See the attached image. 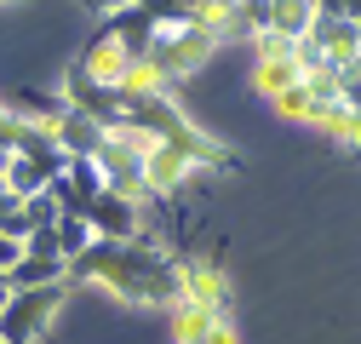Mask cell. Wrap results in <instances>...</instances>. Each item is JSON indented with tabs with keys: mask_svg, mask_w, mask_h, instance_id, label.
<instances>
[{
	"mask_svg": "<svg viewBox=\"0 0 361 344\" xmlns=\"http://www.w3.org/2000/svg\"><path fill=\"white\" fill-rule=\"evenodd\" d=\"M63 298H69V281L12 293L6 316H0V344H40V338L52 333V321H58V310H63Z\"/></svg>",
	"mask_w": 361,
	"mask_h": 344,
	"instance_id": "1",
	"label": "cell"
},
{
	"mask_svg": "<svg viewBox=\"0 0 361 344\" xmlns=\"http://www.w3.org/2000/svg\"><path fill=\"white\" fill-rule=\"evenodd\" d=\"M212 29L195 18V23H172V29H161L155 35V47H149V63H155V75L172 86V80H184V75H195L207 58H212Z\"/></svg>",
	"mask_w": 361,
	"mask_h": 344,
	"instance_id": "2",
	"label": "cell"
},
{
	"mask_svg": "<svg viewBox=\"0 0 361 344\" xmlns=\"http://www.w3.org/2000/svg\"><path fill=\"white\" fill-rule=\"evenodd\" d=\"M86 219H92L98 241H144V201H132V195H92L86 201Z\"/></svg>",
	"mask_w": 361,
	"mask_h": 344,
	"instance_id": "3",
	"label": "cell"
},
{
	"mask_svg": "<svg viewBox=\"0 0 361 344\" xmlns=\"http://www.w3.org/2000/svg\"><path fill=\"white\" fill-rule=\"evenodd\" d=\"M52 133H58V144H63V155H98L104 149V138H109V126L104 121H92L86 109H63V115H52Z\"/></svg>",
	"mask_w": 361,
	"mask_h": 344,
	"instance_id": "4",
	"label": "cell"
},
{
	"mask_svg": "<svg viewBox=\"0 0 361 344\" xmlns=\"http://www.w3.org/2000/svg\"><path fill=\"white\" fill-rule=\"evenodd\" d=\"M104 35H109V40H121L132 58H149V47H155L161 23H155L144 6H121V12H109V18H104Z\"/></svg>",
	"mask_w": 361,
	"mask_h": 344,
	"instance_id": "5",
	"label": "cell"
},
{
	"mask_svg": "<svg viewBox=\"0 0 361 344\" xmlns=\"http://www.w3.org/2000/svg\"><path fill=\"white\" fill-rule=\"evenodd\" d=\"M184 298H190V305H201V310L230 316V287H224V270H218V264L184 258Z\"/></svg>",
	"mask_w": 361,
	"mask_h": 344,
	"instance_id": "6",
	"label": "cell"
},
{
	"mask_svg": "<svg viewBox=\"0 0 361 344\" xmlns=\"http://www.w3.org/2000/svg\"><path fill=\"white\" fill-rule=\"evenodd\" d=\"M144 166H149V190L166 195V190H178V184L195 172V155L178 144V138H166V144H149V161H144Z\"/></svg>",
	"mask_w": 361,
	"mask_h": 344,
	"instance_id": "7",
	"label": "cell"
},
{
	"mask_svg": "<svg viewBox=\"0 0 361 344\" xmlns=\"http://www.w3.org/2000/svg\"><path fill=\"white\" fill-rule=\"evenodd\" d=\"M310 35L322 40V47H327V58H333L338 69L361 58V29H355V18H344V12H322Z\"/></svg>",
	"mask_w": 361,
	"mask_h": 344,
	"instance_id": "8",
	"label": "cell"
},
{
	"mask_svg": "<svg viewBox=\"0 0 361 344\" xmlns=\"http://www.w3.org/2000/svg\"><path fill=\"white\" fill-rule=\"evenodd\" d=\"M132 63H138V58H132L121 40H109L104 29L92 35V47H86V58H80V69H86V75H92V80H109V86H121Z\"/></svg>",
	"mask_w": 361,
	"mask_h": 344,
	"instance_id": "9",
	"label": "cell"
},
{
	"mask_svg": "<svg viewBox=\"0 0 361 344\" xmlns=\"http://www.w3.org/2000/svg\"><path fill=\"white\" fill-rule=\"evenodd\" d=\"M69 161H40V155H12V166H6V184H12V195H47L52 190V178L63 172Z\"/></svg>",
	"mask_w": 361,
	"mask_h": 344,
	"instance_id": "10",
	"label": "cell"
},
{
	"mask_svg": "<svg viewBox=\"0 0 361 344\" xmlns=\"http://www.w3.org/2000/svg\"><path fill=\"white\" fill-rule=\"evenodd\" d=\"M6 281H12L18 293H29V287H58V281H69V258H47V252H29V247H23V258L6 270Z\"/></svg>",
	"mask_w": 361,
	"mask_h": 344,
	"instance_id": "11",
	"label": "cell"
},
{
	"mask_svg": "<svg viewBox=\"0 0 361 344\" xmlns=\"http://www.w3.org/2000/svg\"><path fill=\"white\" fill-rule=\"evenodd\" d=\"M52 230H58V252L69 258V264H75L80 252H92V241H98V230H92V219H86V207H63Z\"/></svg>",
	"mask_w": 361,
	"mask_h": 344,
	"instance_id": "12",
	"label": "cell"
},
{
	"mask_svg": "<svg viewBox=\"0 0 361 344\" xmlns=\"http://www.w3.org/2000/svg\"><path fill=\"white\" fill-rule=\"evenodd\" d=\"M298 80H304L298 52H287V58H258V63H252V86H258V92H269V98H281L287 86H298Z\"/></svg>",
	"mask_w": 361,
	"mask_h": 344,
	"instance_id": "13",
	"label": "cell"
},
{
	"mask_svg": "<svg viewBox=\"0 0 361 344\" xmlns=\"http://www.w3.org/2000/svg\"><path fill=\"white\" fill-rule=\"evenodd\" d=\"M315 18H322V6L315 0H276V35H293V40H304L310 29H315Z\"/></svg>",
	"mask_w": 361,
	"mask_h": 344,
	"instance_id": "14",
	"label": "cell"
},
{
	"mask_svg": "<svg viewBox=\"0 0 361 344\" xmlns=\"http://www.w3.org/2000/svg\"><path fill=\"white\" fill-rule=\"evenodd\" d=\"M138 6H144L161 29H172V23H195V18H201V0H138Z\"/></svg>",
	"mask_w": 361,
	"mask_h": 344,
	"instance_id": "15",
	"label": "cell"
},
{
	"mask_svg": "<svg viewBox=\"0 0 361 344\" xmlns=\"http://www.w3.org/2000/svg\"><path fill=\"white\" fill-rule=\"evenodd\" d=\"M276 109H281L287 121H310V126H315V92H310V80H298V86H287V92L276 98Z\"/></svg>",
	"mask_w": 361,
	"mask_h": 344,
	"instance_id": "16",
	"label": "cell"
},
{
	"mask_svg": "<svg viewBox=\"0 0 361 344\" xmlns=\"http://www.w3.org/2000/svg\"><path fill=\"white\" fill-rule=\"evenodd\" d=\"M338 98H344V109H355V115H361V75H355L350 63L338 69Z\"/></svg>",
	"mask_w": 361,
	"mask_h": 344,
	"instance_id": "17",
	"label": "cell"
},
{
	"mask_svg": "<svg viewBox=\"0 0 361 344\" xmlns=\"http://www.w3.org/2000/svg\"><path fill=\"white\" fill-rule=\"evenodd\" d=\"M29 252H47V258H63V252H58V230H35V235H29Z\"/></svg>",
	"mask_w": 361,
	"mask_h": 344,
	"instance_id": "18",
	"label": "cell"
},
{
	"mask_svg": "<svg viewBox=\"0 0 361 344\" xmlns=\"http://www.w3.org/2000/svg\"><path fill=\"white\" fill-rule=\"evenodd\" d=\"M18 258H23V241H18V235H6V230H0V270H12Z\"/></svg>",
	"mask_w": 361,
	"mask_h": 344,
	"instance_id": "19",
	"label": "cell"
},
{
	"mask_svg": "<svg viewBox=\"0 0 361 344\" xmlns=\"http://www.w3.org/2000/svg\"><path fill=\"white\" fill-rule=\"evenodd\" d=\"M333 133H338L344 144H361V115H355V109H344V121L333 126Z\"/></svg>",
	"mask_w": 361,
	"mask_h": 344,
	"instance_id": "20",
	"label": "cell"
},
{
	"mask_svg": "<svg viewBox=\"0 0 361 344\" xmlns=\"http://www.w3.org/2000/svg\"><path fill=\"white\" fill-rule=\"evenodd\" d=\"M86 6H92V12H104V18H109V12H121V6H138V0H86Z\"/></svg>",
	"mask_w": 361,
	"mask_h": 344,
	"instance_id": "21",
	"label": "cell"
},
{
	"mask_svg": "<svg viewBox=\"0 0 361 344\" xmlns=\"http://www.w3.org/2000/svg\"><path fill=\"white\" fill-rule=\"evenodd\" d=\"M12 293H18V287H12L6 276H0V316H6V305H12Z\"/></svg>",
	"mask_w": 361,
	"mask_h": 344,
	"instance_id": "22",
	"label": "cell"
},
{
	"mask_svg": "<svg viewBox=\"0 0 361 344\" xmlns=\"http://www.w3.org/2000/svg\"><path fill=\"white\" fill-rule=\"evenodd\" d=\"M12 155H18V149H12V138H0V172L12 166Z\"/></svg>",
	"mask_w": 361,
	"mask_h": 344,
	"instance_id": "23",
	"label": "cell"
},
{
	"mask_svg": "<svg viewBox=\"0 0 361 344\" xmlns=\"http://www.w3.org/2000/svg\"><path fill=\"white\" fill-rule=\"evenodd\" d=\"M344 18H361V0H344Z\"/></svg>",
	"mask_w": 361,
	"mask_h": 344,
	"instance_id": "24",
	"label": "cell"
},
{
	"mask_svg": "<svg viewBox=\"0 0 361 344\" xmlns=\"http://www.w3.org/2000/svg\"><path fill=\"white\" fill-rule=\"evenodd\" d=\"M350 69H355V75H361V58H355V63H350Z\"/></svg>",
	"mask_w": 361,
	"mask_h": 344,
	"instance_id": "25",
	"label": "cell"
},
{
	"mask_svg": "<svg viewBox=\"0 0 361 344\" xmlns=\"http://www.w3.org/2000/svg\"><path fill=\"white\" fill-rule=\"evenodd\" d=\"M0 276H6V270H0Z\"/></svg>",
	"mask_w": 361,
	"mask_h": 344,
	"instance_id": "26",
	"label": "cell"
}]
</instances>
